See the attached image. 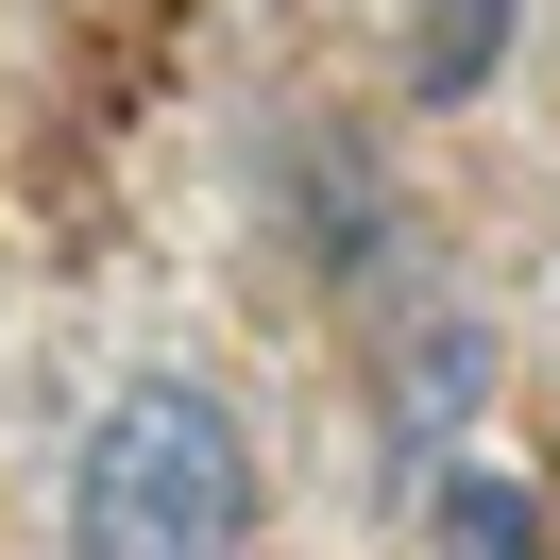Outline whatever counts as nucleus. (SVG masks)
<instances>
[{
    "mask_svg": "<svg viewBox=\"0 0 560 560\" xmlns=\"http://www.w3.org/2000/svg\"><path fill=\"white\" fill-rule=\"evenodd\" d=\"M255 424L205 374H119L69 442V560H255Z\"/></svg>",
    "mask_w": 560,
    "mask_h": 560,
    "instance_id": "f257e3e1",
    "label": "nucleus"
},
{
    "mask_svg": "<svg viewBox=\"0 0 560 560\" xmlns=\"http://www.w3.org/2000/svg\"><path fill=\"white\" fill-rule=\"evenodd\" d=\"M424 544L442 560H560V526H544V492H526L510 458H442V476H424Z\"/></svg>",
    "mask_w": 560,
    "mask_h": 560,
    "instance_id": "f03ea898",
    "label": "nucleus"
},
{
    "mask_svg": "<svg viewBox=\"0 0 560 560\" xmlns=\"http://www.w3.org/2000/svg\"><path fill=\"white\" fill-rule=\"evenodd\" d=\"M390 18H408V85L424 103H476L510 69V35H526V0H390Z\"/></svg>",
    "mask_w": 560,
    "mask_h": 560,
    "instance_id": "7ed1b4c3",
    "label": "nucleus"
}]
</instances>
